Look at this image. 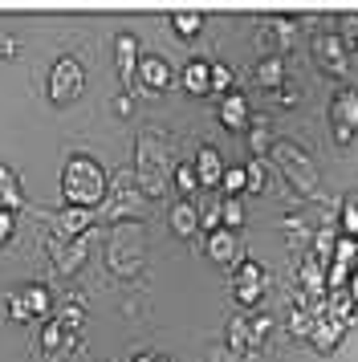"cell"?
Returning a JSON list of instances; mask_svg holds the SVG:
<instances>
[{
  "label": "cell",
  "instance_id": "cell-32",
  "mask_svg": "<svg viewBox=\"0 0 358 362\" xmlns=\"http://www.w3.org/2000/svg\"><path fill=\"white\" fill-rule=\"evenodd\" d=\"M4 317H8V322H29V317H33L21 293H8V297H4Z\"/></svg>",
  "mask_w": 358,
  "mask_h": 362
},
{
  "label": "cell",
  "instance_id": "cell-38",
  "mask_svg": "<svg viewBox=\"0 0 358 362\" xmlns=\"http://www.w3.org/2000/svg\"><path fill=\"white\" fill-rule=\"evenodd\" d=\"M16 53V41L13 37H0V57H13Z\"/></svg>",
  "mask_w": 358,
  "mask_h": 362
},
{
  "label": "cell",
  "instance_id": "cell-30",
  "mask_svg": "<svg viewBox=\"0 0 358 362\" xmlns=\"http://www.w3.org/2000/svg\"><path fill=\"white\" fill-rule=\"evenodd\" d=\"M338 236H350V240H358V199H346V204H342Z\"/></svg>",
  "mask_w": 358,
  "mask_h": 362
},
{
  "label": "cell",
  "instance_id": "cell-40",
  "mask_svg": "<svg viewBox=\"0 0 358 362\" xmlns=\"http://www.w3.org/2000/svg\"><path fill=\"white\" fill-rule=\"evenodd\" d=\"M346 289H350V297L358 301V269H354V277H350V285H346Z\"/></svg>",
  "mask_w": 358,
  "mask_h": 362
},
{
  "label": "cell",
  "instance_id": "cell-34",
  "mask_svg": "<svg viewBox=\"0 0 358 362\" xmlns=\"http://www.w3.org/2000/svg\"><path fill=\"white\" fill-rule=\"evenodd\" d=\"M200 228H208V236L216 228H224V216H220V204H212V208H204L200 212Z\"/></svg>",
  "mask_w": 358,
  "mask_h": 362
},
{
  "label": "cell",
  "instance_id": "cell-41",
  "mask_svg": "<svg viewBox=\"0 0 358 362\" xmlns=\"http://www.w3.org/2000/svg\"><path fill=\"white\" fill-rule=\"evenodd\" d=\"M130 362H155V354H134Z\"/></svg>",
  "mask_w": 358,
  "mask_h": 362
},
{
  "label": "cell",
  "instance_id": "cell-1",
  "mask_svg": "<svg viewBox=\"0 0 358 362\" xmlns=\"http://www.w3.org/2000/svg\"><path fill=\"white\" fill-rule=\"evenodd\" d=\"M62 196L65 208H94L98 212V204L106 196V175L90 155H69L62 171Z\"/></svg>",
  "mask_w": 358,
  "mask_h": 362
},
{
  "label": "cell",
  "instance_id": "cell-27",
  "mask_svg": "<svg viewBox=\"0 0 358 362\" xmlns=\"http://www.w3.org/2000/svg\"><path fill=\"white\" fill-rule=\"evenodd\" d=\"M265 171H269L265 159H248V163H244V175H248V187H244V192H253V196L265 192V187H269V175H265Z\"/></svg>",
  "mask_w": 358,
  "mask_h": 362
},
{
  "label": "cell",
  "instance_id": "cell-15",
  "mask_svg": "<svg viewBox=\"0 0 358 362\" xmlns=\"http://www.w3.org/2000/svg\"><path fill=\"white\" fill-rule=\"evenodd\" d=\"M78 342V334H69V329L57 322V317H49L45 326H41V350L45 354H57V350H74Z\"/></svg>",
  "mask_w": 358,
  "mask_h": 362
},
{
  "label": "cell",
  "instance_id": "cell-3",
  "mask_svg": "<svg viewBox=\"0 0 358 362\" xmlns=\"http://www.w3.org/2000/svg\"><path fill=\"white\" fill-rule=\"evenodd\" d=\"M86 90V69H81L78 57H57L53 69H49V102L53 106H69V102L81 98Z\"/></svg>",
  "mask_w": 358,
  "mask_h": 362
},
{
  "label": "cell",
  "instance_id": "cell-9",
  "mask_svg": "<svg viewBox=\"0 0 358 362\" xmlns=\"http://www.w3.org/2000/svg\"><path fill=\"white\" fill-rule=\"evenodd\" d=\"M195 180H200V187H220V180H224V159L208 143L195 151Z\"/></svg>",
  "mask_w": 358,
  "mask_h": 362
},
{
  "label": "cell",
  "instance_id": "cell-28",
  "mask_svg": "<svg viewBox=\"0 0 358 362\" xmlns=\"http://www.w3.org/2000/svg\"><path fill=\"white\" fill-rule=\"evenodd\" d=\"M330 264H346V269H358V245L350 236H338V245H334V257Z\"/></svg>",
  "mask_w": 358,
  "mask_h": 362
},
{
  "label": "cell",
  "instance_id": "cell-17",
  "mask_svg": "<svg viewBox=\"0 0 358 362\" xmlns=\"http://www.w3.org/2000/svg\"><path fill=\"white\" fill-rule=\"evenodd\" d=\"M208 257L216 264H232L236 261V236H232L228 228H216L208 236Z\"/></svg>",
  "mask_w": 358,
  "mask_h": 362
},
{
  "label": "cell",
  "instance_id": "cell-35",
  "mask_svg": "<svg viewBox=\"0 0 358 362\" xmlns=\"http://www.w3.org/2000/svg\"><path fill=\"white\" fill-rule=\"evenodd\" d=\"M16 232V212H0V245H8Z\"/></svg>",
  "mask_w": 358,
  "mask_h": 362
},
{
  "label": "cell",
  "instance_id": "cell-36",
  "mask_svg": "<svg viewBox=\"0 0 358 362\" xmlns=\"http://www.w3.org/2000/svg\"><path fill=\"white\" fill-rule=\"evenodd\" d=\"M277 102H281L285 110H289V106H297V90H293V86H281V90H277Z\"/></svg>",
  "mask_w": 358,
  "mask_h": 362
},
{
  "label": "cell",
  "instance_id": "cell-25",
  "mask_svg": "<svg viewBox=\"0 0 358 362\" xmlns=\"http://www.w3.org/2000/svg\"><path fill=\"white\" fill-rule=\"evenodd\" d=\"M171 183H175L179 196H192L195 187H200V180H195V163H175L171 167Z\"/></svg>",
  "mask_w": 358,
  "mask_h": 362
},
{
  "label": "cell",
  "instance_id": "cell-18",
  "mask_svg": "<svg viewBox=\"0 0 358 362\" xmlns=\"http://www.w3.org/2000/svg\"><path fill=\"white\" fill-rule=\"evenodd\" d=\"M21 204H25V192H21V183L8 167H0V212H21Z\"/></svg>",
  "mask_w": 358,
  "mask_h": 362
},
{
  "label": "cell",
  "instance_id": "cell-29",
  "mask_svg": "<svg viewBox=\"0 0 358 362\" xmlns=\"http://www.w3.org/2000/svg\"><path fill=\"white\" fill-rule=\"evenodd\" d=\"M220 187L228 192V199H241V192L248 187V175H244V167H224V180Z\"/></svg>",
  "mask_w": 358,
  "mask_h": 362
},
{
  "label": "cell",
  "instance_id": "cell-22",
  "mask_svg": "<svg viewBox=\"0 0 358 362\" xmlns=\"http://www.w3.org/2000/svg\"><path fill=\"white\" fill-rule=\"evenodd\" d=\"M297 25H301L297 17H269L265 25H260V33L273 37L277 45H293V33H297Z\"/></svg>",
  "mask_w": 358,
  "mask_h": 362
},
{
  "label": "cell",
  "instance_id": "cell-31",
  "mask_svg": "<svg viewBox=\"0 0 358 362\" xmlns=\"http://www.w3.org/2000/svg\"><path fill=\"white\" fill-rule=\"evenodd\" d=\"M171 29H175L179 37H195L204 29V17H200V13H175V17H171Z\"/></svg>",
  "mask_w": 358,
  "mask_h": 362
},
{
  "label": "cell",
  "instance_id": "cell-13",
  "mask_svg": "<svg viewBox=\"0 0 358 362\" xmlns=\"http://www.w3.org/2000/svg\"><path fill=\"white\" fill-rule=\"evenodd\" d=\"M297 285L306 289L309 301H322V297H325V261L309 257V261L301 264V273H297Z\"/></svg>",
  "mask_w": 358,
  "mask_h": 362
},
{
  "label": "cell",
  "instance_id": "cell-23",
  "mask_svg": "<svg viewBox=\"0 0 358 362\" xmlns=\"http://www.w3.org/2000/svg\"><path fill=\"white\" fill-rule=\"evenodd\" d=\"M273 134H269V127H265V122H253V127H248V151H253V159H269V155H273Z\"/></svg>",
  "mask_w": 358,
  "mask_h": 362
},
{
  "label": "cell",
  "instance_id": "cell-10",
  "mask_svg": "<svg viewBox=\"0 0 358 362\" xmlns=\"http://www.w3.org/2000/svg\"><path fill=\"white\" fill-rule=\"evenodd\" d=\"M94 220H98L94 208H65L57 216V232H62V240H78V236H90Z\"/></svg>",
  "mask_w": 358,
  "mask_h": 362
},
{
  "label": "cell",
  "instance_id": "cell-21",
  "mask_svg": "<svg viewBox=\"0 0 358 362\" xmlns=\"http://www.w3.org/2000/svg\"><path fill=\"white\" fill-rule=\"evenodd\" d=\"M21 297H25V305H29L33 317H53V293H49L45 285H29V289H21Z\"/></svg>",
  "mask_w": 358,
  "mask_h": 362
},
{
  "label": "cell",
  "instance_id": "cell-39",
  "mask_svg": "<svg viewBox=\"0 0 358 362\" xmlns=\"http://www.w3.org/2000/svg\"><path fill=\"white\" fill-rule=\"evenodd\" d=\"M342 29H346V33H350V41H354V45H358V17L342 21Z\"/></svg>",
  "mask_w": 358,
  "mask_h": 362
},
{
  "label": "cell",
  "instance_id": "cell-14",
  "mask_svg": "<svg viewBox=\"0 0 358 362\" xmlns=\"http://www.w3.org/2000/svg\"><path fill=\"white\" fill-rule=\"evenodd\" d=\"M179 82H183V90H187V94H195V98L212 94V62H187Z\"/></svg>",
  "mask_w": 358,
  "mask_h": 362
},
{
  "label": "cell",
  "instance_id": "cell-4",
  "mask_svg": "<svg viewBox=\"0 0 358 362\" xmlns=\"http://www.w3.org/2000/svg\"><path fill=\"white\" fill-rule=\"evenodd\" d=\"M330 131L338 139V147L358 139V90H338L330 102Z\"/></svg>",
  "mask_w": 358,
  "mask_h": 362
},
{
  "label": "cell",
  "instance_id": "cell-5",
  "mask_svg": "<svg viewBox=\"0 0 358 362\" xmlns=\"http://www.w3.org/2000/svg\"><path fill=\"white\" fill-rule=\"evenodd\" d=\"M139 62H143V49L130 33H118L114 37V69L127 90H139Z\"/></svg>",
  "mask_w": 358,
  "mask_h": 362
},
{
  "label": "cell",
  "instance_id": "cell-43",
  "mask_svg": "<svg viewBox=\"0 0 358 362\" xmlns=\"http://www.w3.org/2000/svg\"><path fill=\"white\" fill-rule=\"evenodd\" d=\"M354 245H358V240H354Z\"/></svg>",
  "mask_w": 358,
  "mask_h": 362
},
{
  "label": "cell",
  "instance_id": "cell-2",
  "mask_svg": "<svg viewBox=\"0 0 358 362\" xmlns=\"http://www.w3.org/2000/svg\"><path fill=\"white\" fill-rule=\"evenodd\" d=\"M277 163V171H281V180L289 183L297 196H309L313 187H318V171H313V159H309L306 151L297 147V143H289V139H277L273 143V155H269Z\"/></svg>",
  "mask_w": 358,
  "mask_h": 362
},
{
  "label": "cell",
  "instance_id": "cell-19",
  "mask_svg": "<svg viewBox=\"0 0 358 362\" xmlns=\"http://www.w3.org/2000/svg\"><path fill=\"white\" fill-rule=\"evenodd\" d=\"M53 261H57V269H62V273H74V269L86 261V236H78V240H65V248L53 245Z\"/></svg>",
  "mask_w": 358,
  "mask_h": 362
},
{
  "label": "cell",
  "instance_id": "cell-37",
  "mask_svg": "<svg viewBox=\"0 0 358 362\" xmlns=\"http://www.w3.org/2000/svg\"><path fill=\"white\" fill-rule=\"evenodd\" d=\"M114 110H118V115L127 118L130 110H134V102H130V94H122V98H114Z\"/></svg>",
  "mask_w": 358,
  "mask_h": 362
},
{
  "label": "cell",
  "instance_id": "cell-12",
  "mask_svg": "<svg viewBox=\"0 0 358 362\" xmlns=\"http://www.w3.org/2000/svg\"><path fill=\"white\" fill-rule=\"evenodd\" d=\"M342 338H346V326L330 322V317H318L313 329H309V346H313L318 354H334V350L342 346Z\"/></svg>",
  "mask_w": 358,
  "mask_h": 362
},
{
  "label": "cell",
  "instance_id": "cell-8",
  "mask_svg": "<svg viewBox=\"0 0 358 362\" xmlns=\"http://www.w3.org/2000/svg\"><path fill=\"white\" fill-rule=\"evenodd\" d=\"M216 118H220V127L232 134H244L248 127H253V110H248V98L244 94H228V98H220V106H216Z\"/></svg>",
  "mask_w": 358,
  "mask_h": 362
},
{
  "label": "cell",
  "instance_id": "cell-33",
  "mask_svg": "<svg viewBox=\"0 0 358 362\" xmlns=\"http://www.w3.org/2000/svg\"><path fill=\"white\" fill-rule=\"evenodd\" d=\"M220 216H224V228H241L244 224V208H241V199H220Z\"/></svg>",
  "mask_w": 358,
  "mask_h": 362
},
{
  "label": "cell",
  "instance_id": "cell-42",
  "mask_svg": "<svg viewBox=\"0 0 358 362\" xmlns=\"http://www.w3.org/2000/svg\"><path fill=\"white\" fill-rule=\"evenodd\" d=\"M155 362H167V358H163V354H155Z\"/></svg>",
  "mask_w": 358,
  "mask_h": 362
},
{
  "label": "cell",
  "instance_id": "cell-11",
  "mask_svg": "<svg viewBox=\"0 0 358 362\" xmlns=\"http://www.w3.org/2000/svg\"><path fill=\"white\" fill-rule=\"evenodd\" d=\"M171 86V66L155 57V53H143L139 62V90H167Z\"/></svg>",
  "mask_w": 358,
  "mask_h": 362
},
{
  "label": "cell",
  "instance_id": "cell-7",
  "mask_svg": "<svg viewBox=\"0 0 358 362\" xmlns=\"http://www.w3.org/2000/svg\"><path fill=\"white\" fill-rule=\"evenodd\" d=\"M313 57H318V66L325 74H346L350 66V53H346V37L342 33H322L313 41Z\"/></svg>",
  "mask_w": 358,
  "mask_h": 362
},
{
  "label": "cell",
  "instance_id": "cell-24",
  "mask_svg": "<svg viewBox=\"0 0 358 362\" xmlns=\"http://www.w3.org/2000/svg\"><path fill=\"white\" fill-rule=\"evenodd\" d=\"M228 350L232 354H248V317H232L228 322Z\"/></svg>",
  "mask_w": 358,
  "mask_h": 362
},
{
  "label": "cell",
  "instance_id": "cell-6",
  "mask_svg": "<svg viewBox=\"0 0 358 362\" xmlns=\"http://www.w3.org/2000/svg\"><path fill=\"white\" fill-rule=\"evenodd\" d=\"M236 301H241L244 310H257L260 297H265V269H260L257 261H244L241 269H236Z\"/></svg>",
  "mask_w": 358,
  "mask_h": 362
},
{
  "label": "cell",
  "instance_id": "cell-16",
  "mask_svg": "<svg viewBox=\"0 0 358 362\" xmlns=\"http://www.w3.org/2000/svg\"><path fill=\"white\" fill-rule=\"evenodd\" d=\"M167 224H171V232L175 236H195L200 232V212H195V204H175L171 212H167Z\"/></svg>",
  "mask_w": 358,
  "mask_h": 362
},
{
  "label": "cell",
  "instance_id": "cell-26",
  "mask_svg": "<svg viewBox=\"0 0 358 362\" xmlns=\"http://www.w3.org/2000/svg\"><path fill=\"white\" fill-rule=\"evenodd\" d=\"M232 82H236V74H232V66H224V62H212V94H232Z\"/></svg>",
  "mask_w": 358,
  "mask_h": 362
},
{
  "label": "cell",
  "instance_id": "cell-20",
  "mask_svg": "<svg viewBox=\"0 0 358 362\" xmlns=\"http://www.w3.org/2000/svg\"><path fill=\"white\" fill-rule=\"evenodd\" d=\"M257 86L260 90H281L285 86V62L281 57H260V66H257Z\"/></svg>",
  "mask_w": 358,
  "mask_h": 362
}]
</instances>
